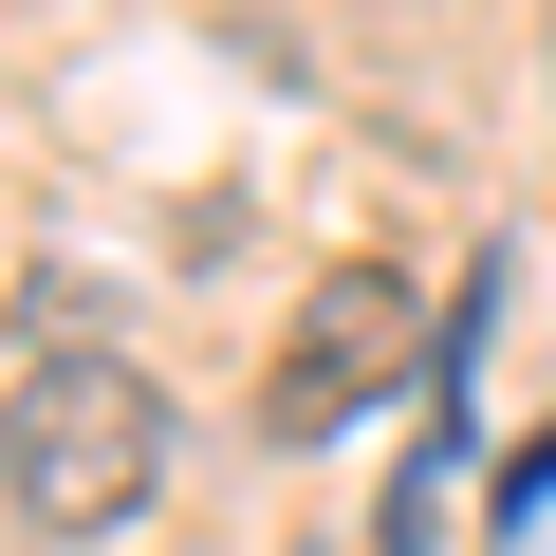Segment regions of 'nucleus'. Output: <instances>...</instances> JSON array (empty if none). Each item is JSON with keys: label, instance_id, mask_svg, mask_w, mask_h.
Segmentation results:
<instances>
[{"label": "nucleus", "instance_id": "nucleus-1", "mask_svg": "<svg viewBox=\"0 0 556 556\" xmlns=\"http://www.w3.org/2000/svg\"><path fill=\"white\" fill-rule=\"evenodd\" d=\"M0 501H20L38 538H112L167 501V390L130 353H38L20 390H0Z\"/></svg>", "mask_w": 556, "mask_h": 556}, {"label": "nucleus", "instance_id": "nucleus-2", "mask_svg": "<svg viewBox=\"0 0 556 556\" xmlns=\"http://www.w3.org/2000/svg\"><path fill=\"white\" fill-rule=\"evenodd\" d=\"M371 390H408V278L390 260H334L298 298V334H278V371H260V427L278 445H334Z\"/></svg>", "mask_w": 556, "mask_h": 556}, {"label": "nucleus", "instance_id": "nucleus-3", "mask_svg": "<svg viewBox=\"0 0 556 556\" xmlns=\"http://www.w3.org/2000/svg\"><path fill=\"white\" fill-rule=\"evenodd\" d=\"M538 501H556V427H538V445H519V464H501V501H482V519H501V538H519V519H538Z\"/></svg>", "mask_w": 556, "mask_h": 556}]
</instances>
